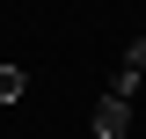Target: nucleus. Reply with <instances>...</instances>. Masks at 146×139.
Wrapping results in <instances>:
<instances>
[{"label": "nucleus", "mask_w": 146, "mask_h": 139, "mask_svg": "<svg viewBox=\"0 0 146 139\" xmlns=\"http://www.w3.org/2000/svg\"><path fill=\"white\" fill-rule=\"evenodd\" d=\"M110 95H117V103L146 95V37H131V44H124V59H117V73H110Z\"/></svg>", "instance_id": "1"}, {"label": "nucleus", "mask_w": 146, "mask_h": 139, "mask_svg": "<svg viewBox=\"0 0 146 139\" xmlns=\"http://www.w3.org/2000/svg\"><path fill=\"white\" fill-rule=\"evenodd\" d=\"M124 132H131V103L102 95V103H95V139H124Z\"/></svg>", "instance_id": "2"}, {"label": "nucleus", "mask_w": 146, "mask_h": 139, "mask_svg": "<svg viewBox=\"0 0 146 139\" xmlns=\"http://www.w3.org/2000/svg\"><path fill=\"white\" fill-rule=\"evenodd\" d=\"M22 95H29V66L0 59V103H22Z\"/></svg>", "instance_id": "3"}]
</instances>
